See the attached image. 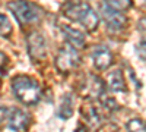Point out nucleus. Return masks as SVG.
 <instances>
[{
	"instance_id": "nucleus-1",
	"label": "nucleus",
	"mask_w": 146,
	"mask_h": 132,
	"mask_svg": "<svg viewBox=\"0 0 146 132\" xmlns=\"http://www.w3.org/2000/svg\"><path fill=\"white\" fill-rule=\"evenodd\" d=\"M12 90H13L15 97L27 106L38 103L41 98V90L38 87V84L29 76L21 75V76L13 78V81H12Z\"/></svg>"
},
{
	"instance_id": "nucleus-2",
	"label": "nucleus",
	"mask_w": 146,
	"mask_h": 132,
	"mask_svg": "<svg viewBox=\"0 0 146 132\" xmlns=\"http://www.w3.org/2000/svg\"><path fill=\"white\" fill-rule=\"evenodd\" d=\"M64 13H66V16H69L75 22H79L80 25L88 31H95L98 28L100 18L95 13V10L91 6H88L86 3L69 5L64 9Z\"/></svg>"
},
{
	"instance_id": "nucleus-3",
	"label": "nucleus",
	"mask_w": 146,
	"mask_h": 132,
	"mask_svg": "<svg viewBox=\"0 0 146 132\" xmlns=\"http://www.w3.org/2000/svg\"><path fill=\"white\" fill-rule=\"evenodd\" d=\"M9 10L15 15L16 21L21 25H28L35 21H38L41 16L40 9L35 5L27 2V0H15V2H10L7 5Z\"/></svg>"
},
{
	"instance_id": "nucleus-4",
	"label": "nucleus",
	"mask_w": 146,
	"mask_h": 132,
	"mask_svg": "<svg viewBox=\"0 0 146 132\" xmlns=\"http://www.w3.org/2000/svg\"><path fill=\"white\" fill-rule=\"evenodd\" d=\"M79 63H80V56L76 50V47L70 44L62 47L56 57V68L62 74H67V72L73 70L79 66Z\"/></svg>"
},
{
	"instance_id": "nucleus-5",
	"label": "nucleus",
	"mask_w": 146,
	"mask_h": 132,
	"mask_svg": "<svg viewBox=\"0 0 146 132\" xmlns=\"http://www.w3.org/2000/svg\"><path fill=\"white\" fill-rule=\"evenodd\" d=\"M101 16L110 29L117 31L126 25V16L121 13V10L110 6L107 2L101 5Z\"/></svg>"
},
{
	"instance_id": "nucleus-6",
	"label": "nucleus",
	"mask_w": 146,
	"mask_h": 132,
	"mask_svg": "<svg viewBox=\"0 0 146 132\" xmlns=\"http://www.w3.org/2000/svg\"><path fill=\"white\" fill-rule=\"evenodd\" d=\"M27 44H28V54L31 56L32 60L38 62L47 56V44L41 32H32L31 35H28Z\"/></svg>"
},
{
	"instance_id": "nucleus-7",
	"label": "nucleus",
	"mask_w": 146,
	"mask_h": 132,
	"mask_svg": "<svg viewBox=\"0 0 146 132\" xmlns=\"http://www.w3.org/2000/svg\"><path fill=\"white\" fill-rule=\"evenodd\" d=\"M29 123V116L19 109H12L7 117V128L10 131H25Z\"/></svg>"
},
{
	"instance_id": "nucleus-8",
	"label": "nucleus",
	"mask_w": 146,
	"mask_h": 132,
	"mask_svg": "<svg viewBox=\"0 0 146 132\" xmlns=\"http://www.w3.org/2000/svg\"><path fill=\"white\" fill-rule=\"evenodd\" d=\"M82 116L85 117L88 126L92 129H98L102 126V113L95 104H86L82 107Z\"/></svg>"
},
{
	"instance_id": "nucleus-9",
	"label": "nucleus",
	"mask_w": 146,
	"mask_h": 132,
	"mask_svg": "<svg viewBox=\"0 0 146 132\" xmlns=\"http://www.w3.org/2000/svg\"><path fill=\"white\" fill-rule=\"evenodd\" d=\"M92 60L96 69L100 70H105L110 68V65L113 63V54L107 47H96L92 53Z\"/></svg>"
},
{
	"instance_id": "nucleus-10",
	"label": "nucleus",
	"mask_w": 146,
	"mask_h": 132,
	"mask_svg": "<svg viewBox=\"0 0 146 132\" xmlns=\"http://www.w3.org/2000/svg\"><path fill=\"white\" fill-rule=\"evenodd\" d=\"M62 31H63V35H64V38L66 41L73 46V47H76V49H80V47H83L85 44V35L76 29V28H72L69 25H63L62 27Z\"/></svg>"
},
{
	"instance_id": "nucleus-11",
	"label": "nucleus",
	"mask_w": 146,
	"mask_h": 132,
	"mask_svg": "<svg viewBox=\"0 0 146 132\" xmlns=\"http://www.w3.org/2000/svg\"><path fill=\"white\" fill-rule=\"evenodd\" d=\"M107 82H108V88L111 91H114V92L126 91V82H124V78H123L121 70H113L111 74L108 75Z\"/></svg>"
},
{
	"instance_id": "nucleus-12",
	"label": "nucleus",
	"mask_w": 146,
	"mask_h": 132,
	"mask_svg": "<svg viewBox=\"0 0 146 132\" xmlns=\"http://www.w3.org/2000/svg\"><path fill=\"white\" fill-rule=\"evenodd\" d=\"M86 88L89 94L94 95V97H101L104 94V85H102L101 79L96 76H89V82L86 84Z\"/></svg>"
},
{
	"instance_id": "nucleus-13",
	"label": "nucleus",
	"mask_w": 146,
	"mask_h": 132,
	"mask_svg": "<svg viewBox=\"0 0 146 132\" xmlns=\"http://www.w3.org/2000/svg\"><path fill=\"white\" fill-rule=\"evenodd\" d=\"M73 98H72V95L70 94H66V97L63 98V104L62 107H60V116H62L63 119H67L72 116L73 113Z\"/></svg>"
},
{
	"instance_id": "nucleus-14",
	"label": "nucleus",
	"mask_w": 146,
	"mask_h": 132,
	"mask_svg": "<svg viewBox=\"0 0 146 132\" xmlns=\"http://www.w3.org/2000/svg\"><path fill=\"white\" fill-rule=\"evenodd\" d=\"M12 34V25L9 19L0 13V37H9Z\"/></svg>"
},
{
	"instance_id": "nucleus-15",
	"label": "nucleus",
	"mask_w": 146,
	"mask_h": 132,
	"mask_svg": "<svg viewBox=\"0 0 146 132\" xmlns=\"http://www.w3.org/2000/svg\"><path fill=\"white\" fill-rule=\"evenodd\" d=\"M127 131H137V132H145L146 131V123L142 122L140 119H131L127 122Z\"/></svg>"
},
{
	"instance_id": "nucleus-16",
	"label": "nucleus",
	"mask_w": 146,
	"mask_h": 132,
	"mask_svg": "<svg viewBox=\"0 0 146 132\" xmlns=\"http://www.w3.org/2000/svg\"><path fill=\"white\" fill-rule=\"evenodd\" d=\"M105 2L113 6L115 9H120V10H126L131 6V0H105Z\"/></svg>"
},
{
	"instance_id": "nucleus-17",
	"label": "nucleus",
	"mask_w": 146,
	"mask_h": 132,
	"mask_svg": "<svg viewBox=\"0 0 146 132\" xmlns=\"http://www.w3.org/2000/svg\"><path fill=\"white\" fill-rule=\"evenodd\" d=\"M139 29L142 32V40H140V49L143 52H146V21L143 19L139 25Z\"/></svg>"
},
{
	"instance_id": "nucleus-18",
	"label": "nucleus",
	"mask_w": 146,
	"mask_h": 132,
	"mask_svg": "<svg viewBox=\"0 0 146 132\" xmlns=\"http://www.w3.org/2000/svg\"><path fill=\"white\" fill-rule=\"evenodd\" d=\"M10 115V109L5 106H0V125H2Z\"/></svg>"
},
{
	"instance_id": "nucleus-19",
	"label": "nucleus",
	"mask_w": 146,
	"mask_h": 132,
	"mask_svg": "<svg viewBox=\"0 0 146 132\" xmlns=\"http://www.w3.org/2000/svg\"><path fill=\"white\" fill-rule=\"evenodd\" d=\"M6 65H7V56L0 52V70H3Z\"/></svg>"
}]
</instances>
